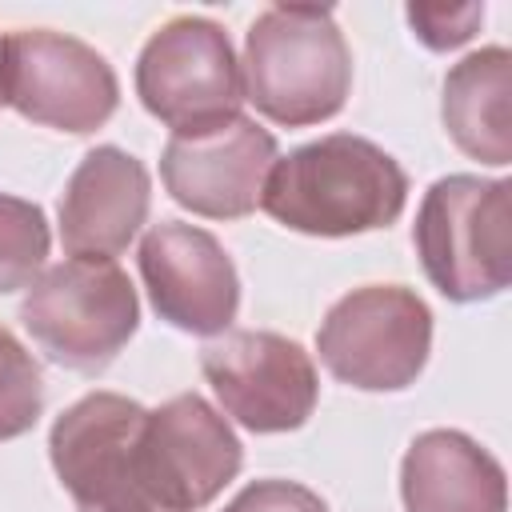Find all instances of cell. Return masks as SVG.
<instances>
[{
    "label": "cell",
    "mask_w": 512,
    "mask_h": 512,
    "mask_svg": "<svg viewBox=\"0 0 512 512\" xmlns=\"http://www.w3.org/2000/svg\"><path fill=\"white\" fill-rule=\"evenodd\" d=\"M408 172L392 152L356 132H328L276 156L260 208L300 236H360L400 220Z\"/></svg>",
    "instance_id": "6da1fadb"
},
{
    "label": "cell",
    "mask_w": 512,
    "mask_h": 512,
    "mask_svg": "<svg viewBox=\"0 0 512 512\" xmlns=\"http://www.w3.org/2000/svg\"><path fill=\"white\" fill-rule=\"evenodd\" d=\"M244 100L284 128L332 120L352 92V52L332 8L272 4L244 32Z\"/></svg>",
    "instance_id": "7a4b0ae2"
},
{
    "label": "cell",
    "mask_w": 512,
    "mask_h": 512,
    "mask_svg": "<svg viewBox=\"0 0 512 512\" xmlns=\"http://www.w3.org/2000/svg\"><path fill=\"white\" fill-rule=\"evenodd\" d=\"M412 244L432 288L452 304L492 300L512 280V180L452 172L428 184Z\"/></svg>",
    "instance_id": "3957f363"
},
{
    "label": "cell",
    "mask_w": 512,
    "mask_h": 512,
    "mask_svg": "<svg viewBox=\"0 0 512 512\" xmlns=\"http://www.w3.org/2000/svg\"><path fill=\"white\" fill-rule=\"evenodd\" d=\"M20 324L60 368L104 372L140 328V300L116 260L68 256L48 264L20 300Z\"/></svg>",
    "instance_id": "277c9868"
},
{
    "label": "cell",
    "mask_w": 512,
    "mask_h": 512,
    "mask_svg": "<svg viewBox=\"0 0 512 512\" xmlns=\"http://www.w3.org/2000/svg\"><path fill=\"white\" fill-rule=\"evenodd\" d=\"M320 364L360 392H404L432 352V308L404 284L344 292L316 328Z\"/></svg>",
    "instance_id": "5b68a950"
},
{
    "label": "cell",
    "mask_w": 512,
    "mask_h": 512,
    "mask_svg": "<svg viewBox=\"0 0 512 512\" xmlns=\"http://www.w3.org/2000/svg\"><path fill=\"white\" fill-rule=\"evenodd\" d=\"M0 96L40 128L88 136L112 120L120 80L92 44L52 28H16L0 44Z\"/></svg>",
    "instance_id": "8992f818"
},
{
    "label": "cell",
    "mask_w": 512,
    "mask_h": 512,
    "mask_svg": "<svg viewBox=\"0 0 512 512\" xmlns=\"http://www.w3.org/2000/svg\"><path fill=\"white\" fill-rule=\"evenodd\" d=\"M136 96L172 132H204L240 116L244 80L228 32L208 16L164 20L136 56Z\"/></svg>",
    "instance_id": "52a82bcc"
},
{
    "label": "cell",
    "mask_w": 512,
    "mask_h": 512,
    "mask_svg": "<svg viewBox=\"0 0 512 512\" xmlns=\"http://www.w3.org/2000/svg\"><path fill=\"white\" fill-rule=\"evenodd\" d=\"M148 408L120 392H88L48 432V460L76 512H156L140 480Z\"/></svg>",
    "instance_id": "ba28073f"
},
{
    "label": "cell",
    "mask_w": 512,
    "mask_h": 512,
    "mask_svg": "<svg viewBox=\"0 0 512 512\" xmlns=\"http://www.w3.org/2000/svg\"><path fill=\"white\" fill-rule=\"evenodd\" d=\"M200 372L220 408L256 436L304 428L320 400L312 356L296 340L264 328H228L204 344Z\"/></svg>",
    "instance_id": "9c48e42d"
},
{
    "label": "cell",
    "mask_w": 512,
    "mask_h": 512,
    "mask_svg": "<svg viewBox=\"0 0 512 512\" xmlns=\"http://www.w3.org/2000/svg\"><path fill=\"white\" fill-rule=\"evenodd\" d=\"M244 448L232 424L196 392L148 408L140 432V480L156 512H200L240 472Z\"/></svg>",
    "instance_id": "30bf717a"
},
{
    "label": "cell",
    "mask_w": 512,
    "mask_h": 512,
    "mask_svg": "<svg viewBox=\"0 0 512 512\" xmlns=\"http://www.w3.org/2000/svg\"><path fill=\"white\" fill-rule=\"evenodd\" d=\"M276 156V136L240 112L204 132H172L160 152V180L192 216L240 220L260 208Z\"/></svg>",
    "instance_id": "8fae6325"
},
{
    "label": "cell",
    "mask_w": 512,
    "mask_h": 512,
    "mask_svg": "<svg viewBox=\"0 0 512 512\" xmlns=\"http://www.w3.org/2000/svg\"><path fill=\"white\" fill-rule=\"evenodd\" d=\"M140 280L152 312L188 336H224L240 312V276L224 244L196 224L164 220L140 240Z\"/></svg>",
    "instance_id": "7c38bea8"
},
{
    "label": "cell",
    "mask_w": 512,
    "mask_h": 512,
    "mask_svg": "<svg viewBox=\"0 0 512 512\" xmlns=\"http://www.w3.org/2000/svg\"><path fill=\"white\" fill-rule=\"evenodd\" d=\"M152 176L144 160L116 144L84 152L60 192V244L68 256L112 260L148 224Z\"/></svg>",
    "instance_id": "4fadbf2b"
},
{
    "label": "cell",
    "mask_w": 512,
    "mask_h": 512,
    "mask_svg": "<svg viewBox=\"0 0 512 512\" xmlns=\"http://www.w3.org/2000/svg\"><path fill=\"white\" fill-rule=\"evenodd\" d=\"M404 512H508L504 464L460 428L420 432L400 460Z\"/></svg>",
    "instance_id": "5bb4252c"
},
{
    "label": "cell",
    "mask_w": 512,
    "mask_h": 512,
    "mask_svg": "<svg viewBox=\"0 0 512 512\" xmlns=\"http://www.w3.org/2000/svg\"><path fill=\"white\" fill-rule=\"evenodd\" d=\"M440 120L452 144L492 168L512 164V52L488 44L448 68Z\"/></svg>",
    "instance_id": "9a60e30c"
},
{
    "label": "cell",
    "mask_w": 512,
    "mask_h": 512,
    "mask_svg": "<svg viewBox=\"0 0 512 512\" xmlns=\"http://www.w3.org/2000/svg\"><path fill=\"white\" fill-rule=\"evenodd\" d=\"M52 248L48 216L24 196L0 192V296L32 288Z\"/></svg>",
    "instance_id": "2e32d148"
},
{
    "label": "cell",
    "mask_w": 512,
    "mask_h": 512,
    "mask_svg": "<svg viewBox=\"0 0 512 512\" xmlns=\"http://www.w3.org/2000/svg\"><path fill=\"white\" fill-rule=\"evenodd\" d=\"M44 412V376L36 356L0 328V444L36 428Z\"/></svg>",
    "instance_id": "e0dca14e"
},
{
    "label": "cell",
    "mask_w": 512,
    "mask_h": 512,
    "mask_svg": "<svg viewBox=\"0 0 512 512\" xmlns=\"http://www.w3.org/2000/svg\"><path fill=\"white\" fill-rule=\"evenodd\" d=\"M412 36L432 52H452L468 44L484 20V4H408Z\"/></svg>",
    "instance_id": "ac0fdd59"
},
{
    "label": "cell",
    "mask_w": 512,
    "mask_h": 512,
    "mask_svg": "<svg viewBox=\"0 0 512 512\" xmlns=\"http://www.w3.org/2000/svg\"><path fill=\"white\" fill-rule=\"evenodd\" d=\"M224 512H328V504L296 484V480H280V476H268V480H252L244 484L228 504Z\"/></svg>",
    "instance_id": "d6986e66"
},
{
    "label": "cell",
    "mask_w": 512,
    "mask_h": 512,
    "mask_svg": "<svg viewBox=\"0 0 512 512\" xmlns=\"http://www.w3.org/2000/svg\"><path fill=\"white\" fill-rule=\"evenodd\" d=\"M0 44H4V36H0ZM0 108H4V96H0Z\"/></svg>",
    "instance_id": "ffe728a7"
}]
</instances>
